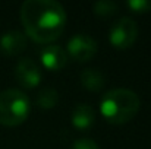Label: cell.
Masks as SVG:
<instances>
[{"label":"cell","mask_w":151,"mask_h":149,"mask_svg":"<svg viewBox=\"0 0 151 149\" xmlns=\"http://www.w3.org/2000/svg\"><path fill=\"white\" fill-rule=\"evenodd\" d=\"M15 78L25 88H35L43 79L40 66L29 57H22L15 66Z\"/></svg>","instance_id":"obj_6"},{"label":"cell","mask_w":151,"mask_h":149,"mask_svg":"<svg viewBox=\"0 0 151 149\" xmlns=\"http://www.w3.org/2000/svg\"><path fill=\"white\" fill-rule=\"evenodd\" d=\"M141 105L138 94L129 88H113L100 99L101 115L111 124H122L132 120Z\"/></svg>","instance_id":"obj_2"},{"label":"cell","mask_w":151,"mask_h":149,"mask_svg":"<svg viewBox=\"0 0 151 149\" xmlns=\"http://www.w3.org/2000/svg\"><path fill=\"white\" fill-rule=\"evenodd\" d=\"M69 149H100V146L90 138H81L75 140Z\"/></svg>","instance_id":"obj_14"},{"label":"cell","mask_w":151,"mask_h":149,"mask_svg":"<svg viewBox=\"0 0 151 149\" xmlns=\"http://www.w3.org/2000/svg\"><path fill=\"white\" fill-rule=\"evenodd\" d=\"M138 37V25L129 16H122L113 22L109 29V41L119 50L129 48Z\"/></svg>","instance_id":"obj_4"},{"label":"cell","mask_w":151,"mask_h":149,"mask_svg":"<svg viewBox=\"0 0 151 149\" xmlns=\"http://www.w3.org/2000/svg\"><path fill=\"white\" fill-rule=\"evenodd\" d=\"M68 53L59 44H49L40 51V60L43 66L49 70H60L68 63Z\"/></svg>","instance_id":"obj_8"},{"label":"cell","mask_w":151,"mask_h":149,"mask_svg":"<svg viewBox=\"0 0 151 149\" xmlns=\"http://www.w3.org/2000/svg\"><path fill=\"white\" fill-rule=\"evenodd\" d=\"M25 35L41 44L60 37L66 24V10L57 0H25L21 6Z\"/></svg>","instance_id":"obj_1"},{"label":"cell","mask_w":151,"mask_h":149,"mask_svg":"<svg viewBox=\"0 0 151 149\" xmlns=\"http://www.w3.org/2000/svg\"><path fill=\"white\" fill-rule=\"evenodd\" d=\"M70 120H72L73 127H76L78 130H87L88 127H91L94 124V120H96L94 108L85 102L78 104L72 111Z\"/></svg>","instance_id":"obj_9"},{"label":"cell","mask_w":151,"mask_h":149,"mask_svg":"<svg viewBox=\"0 0 151 149\" xmlns=\"http://www.w3.org/2000/svg\"><path fill=\"white\" fill-rule=\"evenodd\" d=\"M126 6L135 13L151 12V0H128Z\"/></svg>","instance_id":"obj_13"},{"label":"cell","mask_w":151,"mask_h":149,"mask_svg":"<svg viewBox=\"0 0 151 149\" xmlns=\"http://www.w3.org/2000/svg\"><path fill=\"white\" fill-rule=\"evenodd\" d=\"M59 101V94L57 89L51 88V86H44L43 89H40V92L37 94V105H40L41 108H53Z\"/></svg>","instance_id":"obj_11"},{"label":"cell","mask_w":151,"mask_h":149,"mask_svg":"<svg viewBox=\"0 0 151 149\" xmlns=\"http://www.w3.org/2000/svg\"><path fill=\"white\" fill-rule=\"evenodd\" d=\"M31 113L29 97L16 88L0 91V124L18 126L24 123Z\"/></svg>","instance_id":"obj_3"},{"label":"cell","mask_w":151,"mask_h":149,"mask_svg":"<svg viewBox=\"0 0 151 149\" xmlns=\"http://www.w3.org/2000/svg\"><path fill=\"white\" fill-rule=\"evenodd\" d=\"M28 38L24 31L9 29L0 35V51L6 56H16L27 48Z\"/></svg>","instance_id":"obj_7"},{"label":"cell","mask_w":151,"mask_h":149,"mask_svg":"<svg viewBox=\"0 0 151 149\" xmlns=\"http://www.w3.org/2000/svg\"><path fill=\"white\" fill-rule=\"evenodd\" d=\"M93 10L97 16L101 18H110L119 10V4L113 0H97L93 6Z\"/></svg>","instance_id":"obj_12"},{"label":"cell","mask_w":151,"mask_h":149,"mask_svg":"<svg viewBox=\"0 0 151 149\" xmlns=\"http://www.w3.org/2000/svg\"><path fill=\"white\" fill-rule=\"evenodd\" d=\"M79 81L81 83L90 89V91H100L101 88L104 86L106 83V76L104 73L101 72L100 69H96V67H88V69H84L79 75Z\"/></svg>","instance_id":"obj_10"},{"label":"cell","mask_w":151,"mask_h":149,"mask_svg":"<svg viewBox=\"0 0 151 149\" xmlns=\"http://www.w3.org/2000/svg\"><path fill=\"white\" fill-rule=\"evenodd\" d=\"M66 53L69 57L78 61H87L93 58L94 54L97 53V41L88 34L84 32L75 34L68 41Z\"/></svg>","instance_id":"obj_5"}]
</instances>
